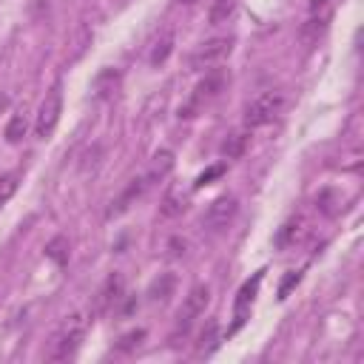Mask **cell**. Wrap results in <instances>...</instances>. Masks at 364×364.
Masks as SVG:
<instances>
[{
	"mask_svg": "<svg viewBox=\"0 0 364 364\" xmlns=\"http://www.w3.org/2000/svg\"><path fill=\"white\" fill-rule=\"evenodd\" d=\"M88 330V316L85 313H71L60 321V327L51 333V341L46 347V358L48 361H65L77 353L80 341L85 338Z\"/></svg>",
	"mask_w": 364,
	"mask_h": 364,
	"instance_id": "1",
	"label": "cell"
},
{
	"mask_svg": "<svg viewBox=\"0 0 364 364\" xmlns=\"http://www.w3.org/2000/svg\"><path fill=\"white\" fill-rule=\"evenodd\" d=\"M179 3H193V0H179Z\"/></svg>",
	"mask_w": 364,
	"mask_h": 364,
	"instance_id": "25",
	"label": "cell"
},
{
	"mask_svg": "<svg viewBox=\"0 0 364 364\" xmlns=\"http://www.w3.org/2000/svg\"><path fill=\"white\" fill-rule=\"evenodd\" d=\"M173 284H176V279H173L171 273H162V276L148 287V299H151V301H168V296L173 293Z\"/></svg>",
	"mask_w": 364,
	"mask_h": 364,
	"instance_id": "16",
	"label": "cell"
},
{
	"mask_svg": "<svg viewBox=\"0 0 364 364\" xmlns=\"http://www.w3.org/2000/svg\"><path fill=\"white\" fill-rule=\"evenodd\" d=\"M216 344H219V324L216 321H208L205 330L199 333V341H196V358L210 355L216 350Z\"/></svg>",
	"mask_w": 364,
	"mask_h": 364,
	"instance_id": "14",
	"label": "cell"
},
{
	"mask_svg": "<svg viewBox=\"0 0 364 364\" xmlns=\"http://www.w3.org/2000/svg\"><path fill=\"white\" fill-rule=\"evenodd\" d=\"M233 216H236V199L233 196H219L208 205V210L202 216V228L210 230V233H219L230 225Z\"/></svg>",
	"mask_w": 364,
	"mask_h": 364,
	"instance_id": "7",
	"label": "cell"
},
{
	"mask_svg": "<svg viewBox=\"0 0 364 364\" xmlns=\"http://www.w3.org/2000/svg\"><path fill=\"white\" fill-rule=\"evenodd\" d=\"M17 185H20V176H17V173H3V176H0V208L14 196Z\"/></svg>",
	"mask_w": 364,
	"mask_h": 364,
	"instance_id": "20",
	"label": "cell"
},
{
	"mask_svg": "<svg viewBox=\"0 0 364 364\" xmlns=\"http://www.w3.org/2000/svg\"><path fill=\"white\" fill-rule=\"evenodd\" d=\"M60 114H63V91L54 85L46 94V100L40 102V111H37V119H34V134L40 139H48L54 134L57 122H60Z\"/></svg>",
	"mask_w": 364,
	"mask_h": 364,
	"instance_id": "6",
	"label": "cell"
},
{
	"mask_svg": "<svg viewBox=\"0 0 364 364\" xmlns=\"http://www.w3.org/2000/svg\"><path fill=\"white\" fill-rule=\"evenodd\" d=\"M26 131H28V117H26V111L20 108L17 114H11V119H9V125H6V139L14 145V142H20V139L26 136Z\"/></svg>",
	"mask_w": 364,
	"mask_h": 364,
	"instance_id": "15",
	"label": "cell"
},
{
	"mask_svg": "<svg viewBox=\"0 0 364 364\" xmlns=\"http://www.w3.org/2000/svg\"><path fill=\"white\" fill-rule=\"evenodd\" d=\"M225 82H228V74H225L222 68H208V71H205V80L196 82V88L191 91V100L185 102V108H182L179 114H182V117H193L196 111H202L210 100L219 97V91L225 88Z\"/></svg>",
	"mask_w": 364,
	"mask_h": 364,
	"instance_id": "4",
	"label": "cell"
},
{
	"mask_svg": "<svg viewBox=\"0 0 364 364\" xmlns=\"http://www.w3.org/2000/svg\"><path fill=\"white\" fill-rule=\"evenodd\" d=\"M299 279H301V273H287V276H284V282H282V287H279V299H287L290 287H293V284H299Z\"/></svg>",
	"mask_w": 364,
	"mask_h": 364,
	"instance_id": "23",
	"label": "cell"
},
{
	"mask_svg": "<svg viewBox=\"0 0 364 364\" xmlns=\"http://www.w3.org/2000/svg\"><path fill=\"white\" fill-rule=\"evenodd\" d=\"M171 171H173V154H171V151H165V148H162V151H156V154L151 156V165L145 168V173L151 176V182H154V185H156V182H162Z\"/></svg>",
	"mask_w": 364,
	"mask_h": 364,
	"instance_id": "11",
	"label": "cell"
},
{
	"mask_svg": "<svg viewBox=\"0 0 364 364\" xmlns=\"http://www.w3.org/2000/svg\"><path fill=\"white\" fill-rule=\"evenodd\" d=\"M304 233H307V222H304L301 216H296V219H290V222L282 225V230L276 233V245H279V247H290V245L301 242Z\"/></svg>",
	"mask_w": 364,
	"mask_h": 364,
	"instance_id": "10",
	"label": "cell"
},
{
	"mask_svg": "<svg viewBox=\"0 0 364 364\" xmlns=\"http://www.w3.org/2000/svg\"><path fill=\"white\" fill-rule=\"evenodd\" d=\"M327 3H330V0H310V14L324 11V9H327Z\"/></svg>",
	"mask_w": 364,
	"mask_h": 364,
	"instance_id": "24",
	"label": "cell"
},
{
	"mask_svg": "<svg viewBox=\"0 0 364 364\" xmlns=\"http://www.w3.org/2000/svg\"><path fill=\"white\" fill-rule=\"evenodd\" d=\"M185 208H188V196L182 193V188H171V191L165 193L162 205H159V213L171 219V216H179Z\"/></svg>",
	"mask_w": 364,
	"mask_h": 364,
	"instance_id": "13",
	"label": "cell"
},
{
	"mask_svg": "<svg viewBox=\"0 0 364 364\" xmlns=\"http://www.w3.org/2000/svg\"><path fill=\"white\" fill-rule=\"evenodd\" d=\"M236 6H239V0H213V6H210V23L213 26L228 23L230 14L236 11Z\"/></svg>",
	"mask_w": 364,
	"mask_h": 364,
	"instance_id": "18",
	"label": "cell"
},
{
	"mask_svg": "<svg viewBox=\"0 0 364 364\" xmlns=\"http://www.w3.org/2000/svg\"><path fill=\"white\" fill-rule=\"evenodd\" d=\"M208 301H210L208 284H196V287L188 290V296H185V301H182V307H179V313H176V324H173V336H171L173 344H176L179 336H188V330L193 327V321L205 313Z\"/></svg>",
	"mask_w": 364,
	"mask_h": 364,
	"instance_id": "3",
	"label": "cell"
},
{
	"mask_svg": "<svg viewBox=\"0 0 364 364\" xmlns=\"http://www.w3.org/2000/svg\"><path fill=\"white\" fill-rule=\"evenodd\" d=\"M46 256L54 259L57 264H65V262H68V239H65V236L51 239V242L46 245Z\"/></svg>",
	"mask_w": 364,
	"mask_h": 364,
	"instance_id": "19",
	"label": "cell"
},
{
	"mask_svg": "<svg viewBox=\"0 0 364 364\" xmlns=\"http://www.w3.org/2000/svg\"><path fill=\"white\" fill-rule=\"evenodd\" d=\"M142 338H145V330H131V333H125V336L119 338L117 350H134V347H136Z\"/></svg>",
	"mask_w": 364,
	"mask_h": 364,
	"instance_id": "21",
	"label": "cell"
},
{
	"mask_svg": "<svg viewBox=\"0 0 364 364\" xmlns=\"http://www.w3.org/2000/svg\"><path fill=\"white\" fill-rule=\"evenodd\" d=\"M247 142H250V134L247 131H230L225 136V142H222V156H228V159L242 156L245 148H247Z\"/></svg>",
	"mask_w": 364,
	"mask_h": 364,
	"instance_id": "12",
	"label": "cell"
},
{
	"mask_svg": "<svg viewBox=\"0 0 364 364\" xmlns=\"http://www.w3.org/2000/svg\"><path fill=\"white\" fill-rule=\"evenodd\" d=\"M230 51H233V37H210V40L199 43V46L191 51L188 63H191L193 71H208V68L219 65Z\"/></svg>",
	"mask_w": 364,
	"mask_h": 364,
	"instance_id": "5",
	"label": "cell"
},
{
	"mask_svg": "<svg viewBox=\"0 0 364 364\" xmlns=\"http://www.w3.org/2000/svg\"><path fill=\"white\" fill-rule=\"evenodd\" d=\"M225 173V165H213V168H208L205 173H199L196 176V182H193V188H202V185H210V179H216V176H222Z\"/></svg>",
	"mask_w": 364,
	"mask_h": 364,
	"instance_id": "22",
	"label": "cell"
},
{
	"mask_svg": "<svg viewBox=\"0 0 364 364\" xmlns=\"http://www.w3.org/2000/svg\"><path fill=\"white\" fill-rule=\"evenodd\" d=\"M171 48H173V28H165V31H162V37L156 40L154 51H151V65H162V63L168 60Z\"/></svg>",
	"mask_w": 364,
	"mask_h": 364,
	"instance_id": "17",
	"label": "cell"
},
{
	"mask_svg": "<svg viewBox=\"0 0 364 364\" xmlns=\"http://www.w3.org/2000/svg\"><path fill=\"white\" fill-rule=\"evenodd\" d=\"M122 290H125V279H122V273H111V276L105 279V284L100 287L97 310H100V313H105L111 304H117V301L122 299Z\"/></svg>",
	"mask_w": 364,
	"mask_h": 364,
	"instance_id": "9",
	"label": "cell"
},
{
	"mask_svg": "<svg viewBox=\"0 0 364 364\" xmlns=\"http://www.w3.org/2000/svg\"><path fill=\"white\" fill-rule=\"evenodd\" d=\"M262 279H264V270L253 273V279H247V282L239 287L236 304H233V327H230V333H236V330L245 324V318H247V313H250V304H253V299H256V290H259Z\"/></svg>",
	"mask_w": 364,
	"mask_h": 364,
	"instance_id": "8",
	"label": "cell"
},
{
	"mask_svg": "<svg viewBox=\"0 0 364 364\" xmlns=\"http://www.w3.org/2000/svg\"><path fill=\"white\" fill-rule=\"evenodd\" d=\"M284 108V94L282 91H262L256 94L247 105H245V125L247 128H259V125H267L273 122Z\"/></svg>",
	"mask_w": 364,
	"mask_h": 364,
	"instance_id": "2",
	"label": "cell"
}]
</instances>
